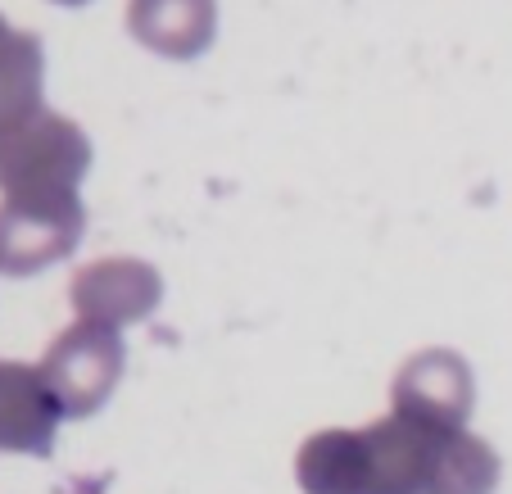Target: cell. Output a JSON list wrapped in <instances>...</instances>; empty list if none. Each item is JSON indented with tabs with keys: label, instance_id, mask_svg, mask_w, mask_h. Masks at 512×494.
Listing matches in <instances>:
<instances>
[{
	"label": "cell",
	"instance_id": "6da1fadb",
	"mask_svg": "<svg viewBox=\"0 0 512 494\" xmlns=\"http://www.w3.org/2000/svg\"><path fill=\"white\" fill-rule=\"evenodd\" d=\"M445 431L390 413L363 431H318L300 449L304 494H431L435 445Z\"/></svg>",
	"mask_w": 512,
	"mask_h": 494
},
{
	"label": "cell",
	"instance_id": "7a4b0ae2",
	"mask_svg": "<svg viewBox=\"0 0 512 494\" xmlns=\"http://www.w3.org/2000/svg\"><path fill=\"white\" fill-rule=\"evenodd\" d=\"M91 168V141L73 118L41 109L23 127L0 136V191L5 200H78Z\"/></svg>",
	"mask_w": 512,
	"mask_h": 494
},
{
	"label": "cell",
	"instance_id": "3957f363",
	"mask_svg": "<svg viewBox=\"0 0 512 494\" xmlns=\"http://www.w3.org/2000/svg\"><path fill=\"white\" fill-rule=\"evenodd\" d=\"M123 372V336L109 327H68L41 359V381L64 417H87L109 399Z\"/></svg>",
	"mask_w": 512,
	"mask_h": 494
},
{
	"label": "cell",
	"instance_id": "277c9868",
	"mask_svg": "<svg viewBox=\"0 0 512 494\" xmlns=\"http://www.w3.org/2000/svg\"><path fill=\"white\" fill-rule=\"evenodd\" d=\"M87 209L82 200H0V272L28 277L68 259L82 241Z\"/></svg>",
	"mask_w": 512,
	"mask_h": 494
},
{
	"label": "cell",
	"instance_id": "5b68a950",
	"mask_svg": "<svg viewBox=\"0 0 512 494\" xmlns=\"http://www.w3.org/2000/svg\"><path fill=\"white\" fill-rule=\"evenodd\" d=\"M159 295H164V277L141 259H96L73 272V286H68L78 322L109 331L150 318Z\"/></svg>",
	"mask_w": 512,
	"mask_h": 494
},
{
	"label": "cell",
	"instance_id": "8992f818",
	"mask_svg": "<svg viewBox=\"0 0 512 494\" xmlns=\"http://www.w3.org/2000/svg\"><path fill=\"white\" fill-rule=\"evenodd\" d=\"M395 413L431 427H463L472 413V368L454 349H422L395 377Z\"/></svg>",
	"mask_w": 512,
	"mask_h": 494
},
{
	"label": "cell",
	"instance_id": "52a82bcc",
	"mask_svg": "<svg viewBox=\"0 0 512 494\" xmlns=\"http://www.w3.org/2000/svg\"><path fill=\"white\" fill-rule=\"evenodd\" d=\"M59 404L41 381V368L0 359V449L46 454L59 427Z\"/></svg>",
	"mask_w": 512,
	"mask_h": 494
},
{
	"label": "cell",
	"instance_id": "ba28073f",
	"mask_svg": "<svg viewBox=\"0 0 512 494\" xmlns=\"http://www.w3.org/2000/svg\"><path fill=\"white\" fill-rule=\"evenodd\" d=\"M127 28L155 55L195 59L218 32V10L213 0H127Z\"/></svg>",
	"mask_w": 512,
	"mask_h": 494
},
{
	"label": "cell",
	"instance_id": "9c48e42d",
	"mask_svg": "<svg viewBox=\"0 0 512 494\" xmlns=\"http://www.w3.org/2000/svg\"><path fill=\"white\" fill-rule=\"evenodd\" d=\"M41 73H46L41 41L14 28V37L0 46V136L46 109L41 105Z\"/></svg>",
	"mask_w": 512,
	"mask_h": 494
},
{
	"label": "cell",
	"instance_id": "30bf717a",
	"mask_svg": "<svg viewBox=\"0 0 512 494\" xmlns=\"http://www.w3.org/2000/svg\"><path fill=\"white\" fill-rule=\"evenodd\" d=\"M14 37V28H10V23H5V19H0V46H5V41H10Z\"/></svg>",
	"mask_w": 512,
	"mask_h": 494
},
{
	"label": "cell",
	"instance_id": "8fae6325",
	"mask_svg": "<svg viewBox=\"0 0 512 494\" xmlns=\"http://www.w3.org/2000/svg\"><path fill=\"white\" fill-rule=\"evenodd\" d=\"M55 5H87V0H55Z\"/></svg>",
	"mask_w": 512,
	"mask_h": 494
}]
</instances>
